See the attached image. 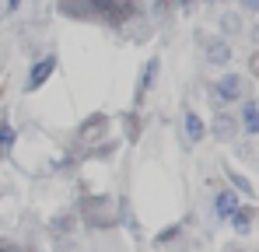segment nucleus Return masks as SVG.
<instances>
[{
  "label": "nucleus",
  "instance_id": "1",
  "mask_svg": "<svg viewBox=\"0 0 259 252\" xmlns=\"http://www.w3.org/2000/svg\"><path fill=\"white\" fill-rule=\"evenodd\" d=\"M53 70H56V56H42L32 70H28V81H25V91H39L49 77H53Z\"/></svg>",
  "mask_w": 259,
  "mask_h": 252
},
{
  "label": "nucleus",
  "instance_id": "2",
  "mask_svg": "<svg viewBox=\"0 0 259 252\" xmlns=\"http://www.w3.org/2000/svg\"><path fill=\"white\" fill-rule=\"evenodd\" d=\"M242 88H245V84H242L238 74H228V77H221V81L214 84V95L221 102H238V98H242Z\"/></svg>",
  "mask_w": 259,
  "mask_h": 252
},
{
  "label": "nucleus",
  "instance_id": "3",
  "mask_svg": "<svg viewBox=\"0 0 259 252\" xmlns=\"http://www.w3.org/2000/svg\"><path fill=\"white\" fill-rule=\"evenodd\" d=\"M203 56H207V63L224 67V63L231 60V46H228L224 39H207V42H203Z\"/></svg>",
  "mask_w": 259,
  "mask_h": 252
},
{
  "label": "nucleus",
  "instance_id": "4",
  "mask_svg": "<svg viewBox=\"0 0 259 252\" xmlns=\"http://www.w3.org/2000/svg\"><path fill=\"white\" fill-rule=\"evenodd\" d=\"M182 126H186V140H189V144H200V140H203V133H207L203 119H200L193 109H186V112H182Z\"/></svg>",
  "mask_w": 259,
  "mask_h": 252
},
{
  "label": "nucleus",
  "instance_id": "5",
  "mask_svg": "<svg viewBox=\"0 0 259 252\" xmlns=\"http://www.w3.org/2000/svg\"><path fill=\"white\" fill-rule=\"evenodd\" d=\"M214 210H217V217H231V214L238 210V196H235V193H217Z\"/></svg>",
  "mask_w": 259,
  "mask_h": 252
},
{
  "label": "nucleus",
  "instance_id": "6",
  "mask_svg": "<svg viewBox=\"0 0 259 252\" xmlns=\"http://www.w3.org/2000/svg\"><path fill=\"white\" fill-rule=\"evenodd\" d=\"M242 126H245V133H259V102H249L242 109Z\"/></svg>",
  "mask_w": 259,
  "mask_h": 252
},
{
  "label": "nucleus",
  "instance_id": "7",
  "mask_svg": "<svg viewBox=\"0 0 259 252\" xmlns=\"http://www.w3.org/2000/svg\"><path fill=\"white\" fill-rule=\"evenodd\" d=\"M11 147H14V130L7 119H0V154H11Z\"/></svg>",
  "mask_w": 259,
  "mask_h": 252
},
{
  "label": "nucleus",
  "instance_id": "8",
  "mask_svg": "<svg viewBox=\"0 0 259 252\" xmlns=\"http://www.w3.org/2000/svg\"><path fill=\"white\" fill-rule=\"evenodd\" d=\"M214 133L221 137V140H228V137L235 133V119H231V116H217L214 119Z\"/></svg>",
  "mask_w": 259,
  "mask_h": 252
},
{
  "label": "nucleus",
  "instance_id": "9",
  "mask_svg": "<svg viewBox=\"0 0 259 252\" xmlns=\"http://www.w3.org/2000/svg\"><path fill=\"white\" fill-rule=\"evenodd\" d=\"M231 221H235V231H249V224H252V210H235L231 214Z\"/></svg>",
  "mask_w": 259,
  "mask_h": 252
},
{
  "label": "nucleus",
  "instance_id": "10",
  "mask_svg": "<svg viewBox=\"0 0 259 252\" xmlns=\"http://www.w3.org/2000/svg\"><path fill=\"white\" fill-rule=\"evenodd\" d=\"M154 74H158V60H147V70L140 74V91H147L154 84Z\"/></svg>",
  "mask_w": 259,
  "mask_h": 252
},
{
  "label": "nucleus",
  "instance_id": "11",
  "mask_svg": "<svg viewBox=\"0 0 259 252\" xmlns=\"http://www.w3.org/2000/svg\"><path fill=\"white\" fill-rule=\"evenodd\" d=\"M231 182H235V186H238V189H242V193H249V182H245V179H242V175H238V172H231Z\"/></svg>",
  "mask_w": 259,
  "mask_h": 252
},
{
  "label": "nucleus",
  "instance_id": "12",
  "mask_svg": "<svg viewBox=\"0 0 259 252\" xmlns=\"http://www.w3.org/2000/svg\"><path fill=\"white\" fill-rule=\"evenodd\" d=\"M18 7H21V0H4V11H7V14H14Z\"/></svg>",
  "mask_w": 259,
  "mask_h": 252
},
{
  "label": "nucleus",
  "instance_id": "13",
  "mask_svg": "<svg viewBox=\"0 0 259 252\" xmlns=\"http://www.w3.org/2000/svg\"><path fill=\"white\" fill-rule=\"evenodd\" d=\"M242 7L245 11H259V0H242Z\"/></svg>",
  "mask_w": 259,
  "mask_h": 252
},
{
  "label": "nucleus",
  "instance_id": "14",
  "mask_svg": "<svg viewBox=\"0 0 259 252\" xmlns=\"http://www.w3.org/2000/svg\"><path fill=\"white\" fill-rule=\"evenodd\" d=\"M0 252H14V249H0Z\"/></svg>",
  "mask_w": 259,
  "mask_h": 252
}]
</instances>
